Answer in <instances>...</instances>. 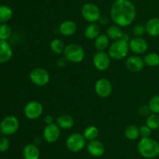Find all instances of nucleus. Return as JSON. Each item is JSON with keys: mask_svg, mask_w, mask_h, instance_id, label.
<instances>
[{"mask_svg": "<svg viewBox=\"0 0 159 159\" xmlns=\"http://www.w3.org/2000/svg\"><path fill=\"white\" fill-rule=\"evenodd\" d=\"M43 121H44L45 124L48 125V124H51L54 123V118L53 117L52 115H46L43 117Z\"/></svg>", "mask_w": 159, "mask_h": 159, "instance_id": "c9c22d12", "label": "nucleus"}, {"mask_svg": "<svg viewBox=\"0 0 159 159\" xmlns=\"http://www.w3.org/2000/svg\"><path fill=\"white\" fill-rule=\"evenodd\" d=\"M128 41L129 39L125 35L124 38L113 40L110 43L107 52L112 60L120 61L127 57L129 51H130Z\"/></svg>", "mask_w": 159, "mask_h": 159, "instance_id": "f03ea898", "label": "nucleus"}, {"mask_svg": "<svg viewBox=\"0 0 159 159\" xmlns=\"http://www.w3.org/2000/svg\"><path fill=\"white\" fill-rule=\"evenodd\" d=\"M113 23L121 27L130 26L136 17V8L129 0H116L110 8Z\"/></svg>", "mask_w": 159, "mask_h": 159, "instance_id": "f257e3e1", "label": "nucleus"}, {"mask_svg": "<svg viewBox=\"0 0 159 159\" xmlns=\"http://www.w3.org/2000/svg\"><path fill=\"white\" fill-rule=\"evenodd\" d=\"M20 127V122L16 116L9 115L2 119L0 123V130L2 134L5 136H10L14 134Z\"/></svg>", "mask_w": 159, "mask_h": 159, "instance_id": "6e6552de", "label": "nucleus"}, {"mask_svg": "<svg viewBox=\"0 0 159 159\" xmlns=\"http://www.w3.org/2000/svg\"><path fill=\"white\" fill-rule=\"evenodd\" d=\"M148 107L152 113L159 114V95L152 96L148 102Z\"/></svg>", "mask_w": 159, "mask_h": 159, "instance_id": "7c9ffc66", "label": "nucleus"}, {"mask_svg": "<svg viewBox=\"0 0 159 159\" xmlns=\"http://www.w3.org/2000/svg\"><path fill=\"white\" fill-rule=\"evenodd\" d=\"M9 141L7 136H0V152H5L9 149Z\"/></svg>", "mask_w": 159, "mask_h": 159, "instance_id": "473e14b6", "label": "nucleus"}, {"mask_svg": "<svg viewBox=\"0 0 159 159\" xmlns=\"http://www.w3.org/2000/svg\"><path fill=\"white\" fill-rule=\"evenodd\" d=\"M40 152L36 144H27L23 150V159H39Z\"/></svg>", "mask_w": 159, "mask_h": 159, "instance_id": "a211bd4d", "label": "nucleus"}, {"mask_svg": "<svg viewBox=\"0 0 159 159\" xmlns=\"http://www.w3.org/2000/svg\"><path fill=\"white\" fill-rule=\"evenodd\" d=\"M158 137H159V136H158Z\"/></svg>", "mask_w": 159, "mask_h": 159, "instance_id": "58836bf2", "label": "nucleus"}, {"mask_svg": "<svg viewBox=\"0 0 159 159\" xmlns=\"http://www.w3.org/2000/svg\"><path fill=\"white\" fill-rule=\"evenodd\" d=\"M30 80L34 85L43 87L50 82V74L43 68H34L30 73Z\"/></svg>", "mask_w": 159, "mask_h": 159, "instance_id": "0eeeda50", "label": "nucleus"}, {"mask_svg": "<svg viewBox=\"0 0 159 159\" xmlns=\"http://www.w3.org/2000/svg\"><path fill=\"white\" fill-rule=\"evenodd\" d=\"M56 124L62 130H69L72 128L75 124L74 119L68 114L60 115L56 119Z\"/></svg>", "mask_w": 159, "mask_h": 159, "instance_id": "aec40b11", "label": "nucleus"}, {"mask_svg": "<svg viewBox=\"0 0 159 159\" xmlns=\"http://www.w3.org/2000/svg\"><path fill=\"white\" fill-rule=\"evenodd\" d=\"M86 139L79 133L71 134L66 139V147L70 152L77 153L83 150L86 146Z\"/></svg>", "mask_w": 159, "mask_h": 159, "instance_id": "423d86ee", "label": "nucleus"}, {"mask_svg": "<svg viewBox=\"0 0 159 159\" xmlns=\"http://www.w3.org/2000/svg\"><path fill=\"white\" fill-rule=\"evenodd\" d=\"M58 31L65 37L73 36L77 31V25L75 22L71 20H67L61 22L58 26Z\"/></svg>", "mask_w": 159, "mask_h": 159, "instance_id": "dca6fc26", "label": "nucleus"}, {"mask_svg": "<svg viewBox=\"0 0 159 159\" xmlns=\"http://www.w3.org/2000/svg\"><path fill=\"white\" fill-rule=\"evenodd\" d=\"M110 40H120V39L124 38L125 34H124V31L121 29V26H118V25L113 24L109 26L107 30V33H106Z\"/></svg>", "mask_w": 159, "mask_h": 159, "instance_id": "412c9836", "label": "nucleus"}, {"mask_svg": "<svg viewBox=\"0 0 159 159\" xmlns=\"http://www.w3.org/2000/svg\"><path fill=\"white\" fill-rule=\"evenodd\" d=\"M111 60L106 51H97L93 57V65L99 71H107L111 65Z\"/></svg>", "mask_w": 159, "mask_h": 159, "instance_id": "9d476101", "label": "nucleus"}, {"mask_svg": "<svg viewBox=\"0 0 159 159\" xmlns=\"http://www.w3.org/2000/svg\"><path fill=\"white\" fill-rule=\"evenodd\" d=\"M145 124L152 129V130H156L159 128V116L156 113H151L146 117Z\"/></svg>", "mask_w": 159, "mask_h": 159, "instance_id": "cd10ccee", "label": "nucleus"}, {"mask_svg": "<svg viewBox=\"0 0 159 159\" xmlns=\"http://www.w3.org/2000/svg\"><path fill=\"white\" fill-rule=\"evenodd\" d=\"M146 33L150 37H156L159 36V18L152 17L145 23Z\"/></svg>", "mask_w": 159, "mask_h": 159, "instance_id": "6ab92c4d", "label": "nucleus"}, {"mask_svg": "<svg viewBox=\"0 0 159 159\" xmlns=\"http://www.w3.org/2000/svg\"><path fill=\"white\" fill-rule=\"evenodd\" d=\"M43 112V105L37 100H31L25 105L23 113L28 120H35L42 116Z\"/></svg>", "mask_w": 159, "mask_h": 159, "instance_id": "1a4fd4ad", "label": "nucleus"}, {"mask_svg": "<svg viewBox=\"0 0 159 159\" xmlns=\"http://www.w3.org/2000/svg\"><path fill=\"white\" fill-rule=\"evenodd\" d=\"M65 45L63 40L59 38H54L50 42V49L54 54H61L64 52Z\"/></svg>", "mask_w": 159, "mask_h": 159, "instance_id": "a878e982", "label": "nucleus"}, {"mask_svg": "<svg viewBox=\"0 0 159 159\" xmlns=\"http://www.w3.org/2000/svg\"><path fill=\"white\" fill-rule=\"evenodd\" d=\"M66 62H67V60L65 58V57H63V58H60L58 59V61H57V65H58L59 67H61V68H62V67L65 66Z\"/></svg>", "mask_w": 159, "mask_h": 159, "instance_id": "e433bc0d", "label": "nucleus"}, {"mask_svg": "<svg viewBox=\"0 0 159 159\" xmlns=\"http://www.w3.org/2000/svg\"><path fill=\"white\" fill-rule=\"evenodd\" d=\"M124 136L127 140L135 141L140 137L139 127L134 124L128 125L124 130Z\"/></svg>", "mask_w": 159, "mask_h": 159, "instance_id": "b1692460", "label": "nucleus"}, {"mask_svg": "<svg viewBox=\"0 0 159 159\" xmlns=\"http://www.w3.org/2000/svg\"><path fill=\"white\" fill-rule=\"evenodd\" d=\"M99 31L100 28L99 24L96 23H89L84 30V35L88 40H95L100 34Z\"/></svg>", "mask_w": 159, "mask_h": 159, "instance_id": "4be33fe9", "label": "nucleus"}, {"mask_svg": "<svg viewBox=\"0 0 159 159\" xmlns=\"http://www.w3.org/2000/svg\"><path fill=\"white\" fill-rule=\"evenodd\" d=\"M110 46V38L107 34H99L94 40V47L97 51H106Z\"/></svg>", "mask_w": 159, "mask_h": 159, "instance_id": "5701e85b", "label": "nucleus"}, {"mask_svg": "<svg viewBox=\"0 0 159 159\" xmlns=\"http://www.w3.org/2000/svg\"><path fill=\"white\" fill-rule=\"evenodd\" d=\"M113 91V85L108 79L101 78L98 79L95 84V92L96 95L100 98L109 97Z\"/></svg>", "mask_w": 159, "mask_h": 159, "instance_id": "9b49d317", "label": "nucleus"}, {"mask_svg": "<svg viewBox=\"0 0 159 159\" xmlns=\"http://www.w3.org/2000/svg\"><path fill=\"white\" fill-rule=\"evenodd\" d=\"M61 136V128L56 123L48 124L43 130V138L49 144L55 143Z\"/></svg>", "mask_w": 159, "mask_h": 159, "instance_id": "f8f14e48", "label": "nucleus"}, {"mask_svg": "<svg viewBox=\"0 0 159 159\" xmlns=\"http://www.w3.org/2000/svg\"><path fill=\"white\" fill-rule=\"evenodd\" d=\"M138 113L141 116L147 117L148 116H149L152 113V112H151L150 108H149L148 104H145V105H142L139 107V109L138 110Z\"/></svg>", "mask_w": 159, "mask_h": 159, "instance_id": "f704fd0d", "label": "nucleus"}, {"mask_svg": "<svg viewBox=\"0 0 159 159\" xmlns=\"http://www.w3.org/2000/svg\"><path fill=\"white\" fill-rule=\"evenodd\" d=\"M125 65L126 68L129 71L137 73L140 72L144 69L145 63H144V58L140 57L138 54H134V55H130L127 57L125 61Z\"/></svg>", "mask_w": 159, "mask_h": 159, "instance_id": "4468645a", "label": "nucleus"}, {"mask_svg": "<svg viewBox=\"0 0 159 159\" xmlns=\"http://www.w3.org/2000/svg\"><path fill=\"white\" fill-rule=\"evenodd\" d=\"M82 16L88 23H96L101 18V11L97 5L93 2H86L81 9Z\"/></svg>", "mask_w": 159, "mask_h": 159, "instance_id": "39448f33", "label": "nucleus"}, {"mask_svg": "<svg viewBox=\"0 0 159 159\" xmlns=\"http://www.w3.org/2000/svg\"><path fill=\"white\" fill-rule=\"evenodd\" d=\"M132 31H133V34L134 37H142L146 33L145 25H142L141 23L134 25Z\"/></svg>", "mask_w": 159, "mask_h": 159, "instance_id": "2f4dec72", "label": "nucleus"}, {"mask_svg": "<svg viewBox=\"0 0 159 159\" xmlns=\"http://www.w3.org/2000/svg\"><path fill=\"white\" fill-rule=\"evenodd\" d=\"M139 132H140V137L141 138H150L152 135V130L149 128L147 125H143L139 127Z\"/></svg>", "mask_w": 159, "mask_h": 159, "instance_id": "72a5a7b5", "label": "nucleus"}, {"mask_svg": "<svg viewBox=\"0 0 159 159\" xmlns=\"http://www.w3.org/2000/svg\"><path fill=\"white\" fill-rule=\"evenodd\" d=\"M99 129L96 126L91 125L85 128L82 134L85 137L86 141H93V140H96L98 138V136H99Z\"/></svg>", "mask_w": 159, "mask_h": 159, "instance_id": "bb28decb", "label": "nucleus"}, {"mask_svg": "<svg viewBox=\"0 0 159 159\" xmlns=\"http://www.w3.org/2000/svg\"><path fill=\"white\" fill-rule=\"evenodd\" d=\"M12 35V28L7 23H0V40H8Z\"/></svg>", "mask_w": 159, "mask_h": 159, "instance_id": "c756f323", "label": "nucleus"}, {"mask_svg": "<svg viewBox=\"0 0 159 159\" xmlns=\"http://www.w3.org/2000/svg\"><path fill=\"white\" fill-rule=\"evenodd\" d=\"M144 63L150 67H157L159 65V54L157 53H148L144 57Z\"/></svg>", "mask_w": 159, "mask_h": 159, "instance_id": "c85d7f7f", "label": "nucleus"}, {"mask_svg": "<svg viewBox=\"0 0 159 159\" xmlns=\"http://www.w3.org/2000/svg\"><path fill=\"white\" fill-rule=\"evenodd\" d=\"M13 12L11 7L6 5H0V23H6L12 19Z\"/></svg>", "mask_w": 159, "mask_h": 159, "instance_id": "393cba45", "label": "nucleus"}, {"mask_svg": "<svg viewBox=\"0 0 159 159\" xmlns=\"http://www.w3.org/2000/svg\"><path fill=\"white\" fill-rule=\"evenodd\" d=\"M12 56V48L7 40H0V64L10 61Z\"/></svg>", "mask_w": 159, "mask_h": 159, "instance_id": "f3484780", "label": "nucleus"}, {"mask_svg": "<svg viewBox=\"0 0 159 159\" xmlns=\"http://www.w3.org/2000/svg\"><path fill=\"white\" fill-rule=\"evenodd\" d=\"M0 134H2V131H1V130H0Z\"/></svg>", "mask_w": 159, "mask_h": 159, "instance_id": "4c0bfd02", "label": "nucleus"}, {"mask_svg": "<svg viewBox=\"0 0 159 159\" xmlns=\"http://www.w3.org/2000/svg\"><path fill=\"white\" fill-rule=\"evenodd\" d=\"M138 153L144 158H155L159 155V142L150 138H141L138 144Z\"/></svg>", "mask_w": 159, "mask_h": 159, "instance_id": "7ed1b4c3", "label": "nucleus"}, {"mask_svg": "<svg viewBox=\"0 0 159 159\" xmlns=\"http://www.w3.org/2000/svg\"><path fill=\"white\" fill-rule=\"evenodd\" d=\"M130 51L135 54H144L148 49L147 40L142 37H134L128 41Z\"/></svg>", "mask_w": 159, "mask_h": 159, "instance_id": "ddd939ff", "label": "nucleus"}, {"mask_svg": "<svg viewBox=\"0 0 159 159\" xmlns=\"http://www.w3.org/2000/svg\"><path fill=\"white\" fill-rule=\"evenodd\" d=\"M86 149L90 155L96 158L102 156L105 153V147L103 144L97 139L89 141L86 144Z\"/></svg>", "mask_w": 159, "mask_h": 159, "instance_id": "2eb2a0df", "label": "nucleus"}, {"mask_svg": "<svg viewBox=\"0 0 159 159\" xmlns=\"http://www.w3.org/2000/svg\"><path fill=\"white\" fill-rule=\"evenodd\" d=\"M63 54L68 62L79 64L85 58V50L80 44L71 43L65 46Z\"/></svg>", "mask_w": 159, "mask_h": 159, "instance_id": "20e7f679", "label": "nucleus"}]
</instances>
